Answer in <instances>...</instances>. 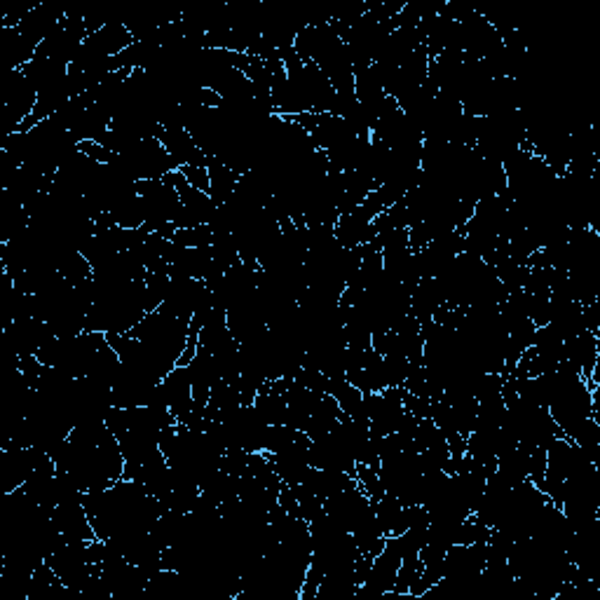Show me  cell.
<instances>
[{
	"mask_svg": "<svg viewBox=\"0 0 600 600\" xmlns=\"http://www.w3.org/2000/svg\"><path fill=\"white\" fill-rule=\"evenodd\" d=\"M75 150H78L80 155L94 159V162H99V164H110V162L115 159V152H110L108 148H103V145H101L99 141H94V138H85V141H78Z\"/></svg>",
	"mask_w": 600,
	"mask_h": 600,
	"instance_id": "1",
	"label": "cell"
},
{
	"mask_svg": "<svg viewBox=\"0 0 600 600\" xmlns=\"http://www.w3.org/2000/svg\"><path fill=\"white\" fill-rule=\"evenodd\" d=\"M181 174H183L185 181L195 188V190L209 195L211 181H209V169H207V167H202V164H185V167H181Z\"/></svg>",
	"mask_w": 600,
	"mask_h": 600,
	"instance_id": "2",
	"label": "cell"
}]
</instances>
